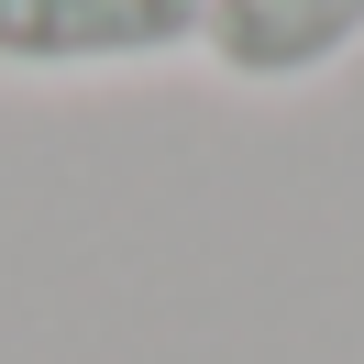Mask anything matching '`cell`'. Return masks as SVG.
<instances>
[{
    "label": "cell",
    "mask_w": 364,
    "mask_h": 364,
    "mask_svg": "<svg viewBox=\"0 0 364 364\" xmlns=\"http://www.w3.org/2000/svg\"><path fill=\"white\" fill-rule=\"evenodd\" d=\"M210 0H0V77H133L199 55Z\"/></svg>",
    "instance_id": "cell-1"
},
{
    "label": "cell",
    "mask_w": 364,
    "mask_h": 364,
    "mask_svg": "<svg viewBox=\"0 0 364 364\" xmlns=\"http://www.w3.org/2000/svg\"><path fill=\"white\" fill-rule=\"evenodd\" d=\"M364 55V0H210L199 67L232 89H309Z\"/></svg>",
    "instance_id": "cell-2"
}]
</instances>
